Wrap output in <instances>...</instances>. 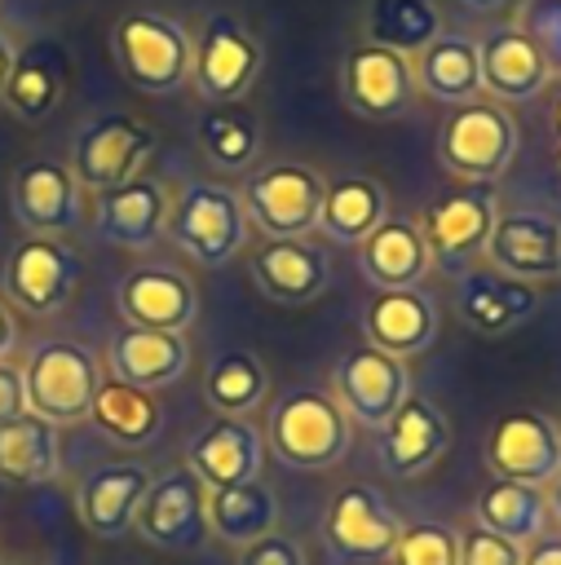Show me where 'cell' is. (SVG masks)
<instances>
[{"label":"cell","mask_w":561,"mask_h":565,"mask_svg":"<svg viewBox=\"0 0 561 565\" xmlns=\"http://www.w3.org/2000/svg\"><path fill=\"white\" fill-rule=\"evenodd\" d=\"M168 190L159 177L150 172H137L133 181L124 185H110V190H97V203H93V221H97V234L124 252H146L159 243L163 234V221H168Z\"/></svg>","instance_id":"22"},{"label":"cell","mask_w":561,"mask_h":565,"mask_svg":"<svg viewBox=\"0 0 561 565\" xmlns=\"http://www.w3.org/2000/svg\"><path fill=\"white\" fill-rule=\"evenodd\" d=\"M490 269L521 278V282H548L561 274V221H552L548 212H504L495 216V230L486 238Z\"/></svg>","instance_id":"18"},{"label":"cell","mask_w":561,"mask_h":565,"mask_svg":"<svg viewBox=\"0 0 561 565\" xmlns=\"http://www.w3.org/2000/svg\"><path fill=\"white\" fill-rule=\"evenodd\" d=\"M340 97L353 115H362L371 124L402 119L420 97L415 66L406 53H393L384 44L362 40L340 57Z\"/></svg>","instance_id":"10"},{"label":"cell","mask_w":561,"mask_h":565,"mask_svg":"<svg viewBox=\"0 0 561 565\" xmlns=\"http://www.w3.org/2000/svg\"><path fill=\"white\" fill-rule=\"evenodd\" d=\"M115 300L133 327L186 331L199 318V287L181 269H168V265H141L124 274Z\"/></svg>","instance_id":"25"},{"label":"cell","mask_w":561,"mask_h":565,"mask_svg":"<svg viewBox=\"0 0 561 565\" xmlns=\"http://www.w3.org/2000/svg\"><path fill=\"white\" fill-rule=\"evenodd\" d=\"M402 521L389 508V499L375 486H345L336 490V499L327 503L322 516V543L340 565H380L393 552Z\"/></svg>","instance_id":"13"},{"label":"cell","mask_w":561,"mask_h":565,"mask_svg":"<svg viewBox=\"0 0 561 565\" xmlns=\"http://www.w3.org/2000/svg\"><path fill=\"white\" fill-rule=\"evenodd\" d=\"M362 331L367 344L411 362L437 344V305L420 287H371L362 305Z\"/></svg>","instance_id":"20"},{"label":"cell","mask_w":561,"mask_h":565,"mask_svg":"<svg viewBox=\"0 0 561 565\" xmlns=\"http://www.w3.org/2000/svg\"><path fill=\"white\" fill-rule=\"evenodd\" d=\"M13 57H18V44L9 40V31H0V93H4V79L13 71Z\"/></svg>","instance_id":"46"},{"label":"cell","mask_w":561,"mask_h":565,"mask_svg":"<svg viewBox=\"0 0 561 565\" xmlns=\"http://www.w3.org/2000/svg\"><path fill=\"white\" fill-rule=\"evenodd\" d=\"M473 521L526 547L534 534L548 530V494H543L539 486H521V481L495 477V481L477 494Z\"/></svg>","instance_id":"36"},{"label":"cell","mask_w":561,"mask_h":565,"mask_svg":"<svg viewBox=\"0 0 561 565\" xmlns=\"http://www.w3.org/2000/svg\"><path fill=\"white\" fill-rule=\"evenodd\" d=\"M349 433L353 424L327 388L292 384L274 397L265 415V450L283 468H300V472L336 468L349 450Z\"/></svg>","instance_id":"1"},{"label":"cell","mask_w":561,"mask_h":565,"mask_svg":"<svg viewBox=\"0 0 561 565\" xmlns=\"http://www.w3.org/2000/svg\"><path fill=\"white\" fill-rule=\"evenodd\" d=\"M190 366V340L186 331H155V327H133L124 322L110 344H106V371L119 384L159 393L177 384Z\"/></svg>","instance_id":"23"},{"label":"cell","mask_w":561,"mask_h":565,"mask_svg":"<svg viewBox=\"0 0 561 565\" xmlns=\"http://www.w3.org/2000/svg\"><path fill=\"white\" fill-rule=\"evenodd\" d=\"M486 463L504 481L543 490L561 472V424L534 406L504 411L486 433Z\"/></svg>","instance_id":"15"},{"label":"cell","mask_w":561,"mask_h":565,"mask_svg":"<svg viewBox=\"0 0 561 565\" xmlns=\"http://www.w3.org/2000/svg\"><path fill=\"white\" fill-rule=\"evenodd\" d=\"M521 565H561V530H543L521 547Z\"/></svg>","instance_id":"44"},{"label":"cell","mask_w":561,"mask_h":565,"mask_svg":"<svg viewBox=\"0 0 561 565\" xmlns=\"http://www.w3.org/2000/svg\"><path fill=\"white\" fill-rule=\"evenodd\" d=\"M552 132H557V141H561V93L552 97Z\"/></svg>","instance_id":"49"},{"label":"cell","mask_w":561,"mask_h":565,"mask_svg":"<svg viewBox=\"0 0 561 565\" xmlns=\"http://www.w3.org/2000/svg\"><path fill=\"white\" fill-rule=\"evenodd\" d=\"M512 22L543 53L548 75L561 79V0H517V18Z\"/></svg>","instance_id":"40"},{"label":"cell","mask_w":561,"mask_h":565,"mask_svg":"<svg viewBox=\"0 0 561 565\" xmlns=\"http://www.w3.org/2000/svg\"><path fill=\"white\" fill-rule=\"evenodd\" d=\"M155 472L137 459H110V463H97L80 477L75 486V512H80V525L97 539H119L133 530L137 521V508L150 490Z\"/></svg>","instance_id":"19"},{"label":"cell","mask_w":561,"mask_h":565,"mask_svg":"<svg viewBox=\"0 0 561 565\" xmlns=\"http://www.w3.org/2000/svg\"><path fill=\"white\" fill-rule=\"evenodd\" d=\"M13 349H18V318H13V309L0 300V362H4Z\"/></svg>","instance_id":"45"},{"label":"cell","mask_w":561,"mask_h":565,"mask_svg":"<svg viewBox=\"0 0 561 565\" xmlns=\"http://www.w3.org/2000/svg\"><path fill=\"white\" fill-rule=\"evenodd\" d=\"M464 9H473V13H499V9H508L512 0H459Z\"/></svg>","instance_id":"48"},{"label":"cell","mask_w":561,"mask_h":565,"mask_svg":"<svg viewBox=\"0 0 561 565\" xmlns=\"http://www.w3.org/2000/svg\"><path fill=\"white\" fill-rule=\"evenodd\" d=\"M66 79H71V62H66L62 44H53V40H35V44L18 49L0 102H4L9 115H18L22 124H44V119L62 106V97H66Z\"/></svg>","instance_id":"28"},{"label":"cell","mask_w":561,"mask_h":565,"mask_svg":"<svg viewBox=\"0 0 561 565\" xmlns=\"http://www.w3.org/2000/svg\"><path fill=\"white\" fill-rule=\"evenodd\" d=\"M4 296L27 318H53L66 309L80 282V252L57 234H27L4 260Z\"/></svg>","instance_id":"9"},{"label":"cell","mask_w":561,"mask_h":565,"mask_svg":"<svg viewBox=\"0 0 561 565\" xmlns=\"http://www.w3.org/2000/svg\"><path fill=\"white\" fill-rule=\"evenodd\" d=\"M9 207L27 234L66 238L84 221V185L57 159H27L9 181Z\"/></svg>","instance_id":"16"},{"label":"cell","mask_w":561,"mask_h":565,"mask_svg":"<svg viewBox=\"0 0 561 565\" xmlns=\"http://www.w3.org/2000/svg\"><path fill=\"white\" fill-rule=\"evenodd\" d=\"M110 53L119 75L150 97H172L190 84L194 35L163 9H133L110 26Z\"/></svg>","instance_id":"2"},{"label":"cell","mask_w":561,"mask_h":565,"mask_svg":"<svg viewBox=\"0 0 561 565\" xmlns=\"http://www.w3.org/2000/svg\"><path fill=\"white\" fill-rule=\"evenodd\" d=\"M265 66V53L256 35L234 18V13H203L194 31V71L190 84L208 106L221 102H243V93L256 84Z\"/></svg>","instance_id":"8"},{"label":"cell","mask_w":561,"mask_h":565,"mask_svg":"<svg viewBox=\"0 0 561 565\" xmlns=\"http://www.w3.org/2000/svg\"><path fill=\"white\" fill-rule=\"evenodd\" d=\"M133 530L150 543V547H163V552H194L208 543V486L186 468H168L150 481L141 508H137V521Z\"/></svg>","instance_id":"12"},{"label":"cell","mask_w":561,"mask_h":565,"mask_svg":"<svg viewBox=\"0 0 561 565\" xmlns=\"http://www.w3.org/2000/svg\"><path fill=\"white\" fill-rule=\"evenodd\" d=\"M186 468L208 486H239V481H256L265 468V433L247 419H230L216 415L208 428H199L186 441Z\"/></svg>","instance_id":"21"},{"label":"cell","mask_w":561,"mask_h":565,"mask_svg":"<svg viewBox=\"0 0 561 565\" xmlns=\"http://www.w3.org/2000/svg\"><path fill=\"white\" fill-rule=\"evenodd\" d=\"M331 388H336L331 397L345 406L349 424H362L375 433L411 397V366L375 344H358L336 358Z\"/></svg>","instance_id":"11"},{"label":"cell","mask_w":561,"mask_h":565,"mask_svg":"<svg viewBox=\"0 0 561 565\" xmlns=\"http://www.w3.org/2000/svg\"><path fill=\"white\" fill-rule=\"evenodd\" d=\"M252 278L256 287L278 305H309L327 291L331 260L327 247L305 238H265L252 252Z\"/></svg>","instance_id":"26"},{"label":"cell","mask_w":561,"mask_h":565,"mask_svg":"<svg viewBox=\"0 0 561 565\" xmlns=\"http://www.w3.org/2000/svg\"><path fill=\"white\" fill-rule=\"evenodd\" d=\"M362 26L371 44L415 57L428 40L442 35V13H437V0H367Z\"/></svg>","instance_id":"38"},{"label":"cell","mask_w":561,"mask_h":565,"mask_svg":"<svg viewBox=\"0 0 561 565\" xmlns=\"http://www.w3.org/2000/svg\"><path fill=\"white\" fill-rule=\"evenodd\" d=\"M557 163H561V141H557Z\"/></svg>","instance_id":"50"},{"label":"cell","mask_w":561,"mask_h":565,"mask_svg":"<svg viewBox=\"0 0 561 565\" xmlns=\"http://www.w3.org/2000/svg\"><path fill=\"white\" fill-rule=\"evenodd\" d=\"M88 419H93V428L102 437H110L124 450L155 446L159 433H163V406H159V397L146 393V388H133V384H119V380H102L97 384V397H93Z\"/></svg>","instance_id":"32"},{"label":"cell","mask_w":561,"mask_h":565,"mask_svg":"<svg viewBox=\"0 0 561 565\" xmlns=\"http://www.w3.org/2000/svg\"><path fill=\"white\" fill-rule=\"evenodd\" d=\"M27 415V388H22V371L4 358L0 362V424Z\"/></svg>","instance_id":"43"},{"label":"cell","mask_w":561,"mask_h":565,"mask_svg":"<svg viewBox=\"0 0 561 565\" xmlns=\"http://www.w3.org/2000/svg\"><path fill=\"white\" fill-rule=\"evenodd\" d=\"M358 265L371 287H415L433 269L428 243L420 234V221L406 216H384L362 243H358Z\"/></svg>","instance_id":"29"},{"label":"cell","mask_w":561,"mask_h":565,"mask_svg":"<svg viewBox=\"0 0 561 565\" xmlns=\"http://www.w3.org/2000/svg\"><path fill=\"white\" fill-rule=\"evenodd\" d=\"M322 190H327V181L309 163H265V168L247 172L239 199H243L247 221L261 234L305 238L309 230H318Z\"/></svg>","instance_id":"7"},{"label":"cell","mask_w":561,"mask_h":565,"mask_svg":"<svg viewBox=\"0 0 561 565\" xmlns=\"http://www.w3.org/2000/svg\"><path fill=\"white\" fill-rule=\"evenodd\" d=\"M62 463V437L57 424L40 415H18L0 424V481L9 486H40Z\"/></svg>","instance_id":"33"},{"label":"cell","mask_w":561,"mask_h":565,"mask_svg":"<svg viewBox=\"0 0 561 565\" xmlns=\"http://www.w3.org/2000/svg\"><path fill=\"white\" fill-rule=\"evenodd\" d=\"M459 565H521V543L473 521V530L459 534Z\"/></svg>","instance_id":"41"},{"label":"cell","mask_w":561,"mask_h":565,"mask_svg":"<svg viewBox=\"0 0 561 565\" xmlns=\"http://www.w3.org/2000/svg\"><path fill=\"white\" fill-rule=\"evenodd\" d=\"M543 494H548V516H552V521H557V530H561V472L543 486Z\"/></svg>","instance_id":"47"},{"label":"cell","mask_w":561,"mask_h":565,"mask_svg":"<svg viewBox=\"0 0 561 565\" xmlns=\"http://www.w3.org/2000/svg\"><path fill=\"white\" fill-rule=\"evenodd\" d=\"M459 318L481 335H504L539 313V287L508 278L499 269H464L455 287Z\"/></svg>","instance_id":"27"},{"label":"cell","mask_w":561,"mask_h":565,"mask_svg":"<svg viewBox=\"0 0 561 565\" xmlns=\"http://www.w3.org/2000/svg\"><path fill=\"white\" fill-rule=\"evenodd\" d=\"M155 154V128L128 110H106L97 119H88L75 141H71V172L84 190H110L133 181L137 172H146Z\"/></svg>","instance_id":"6"},{"label":"cell","mask_w":561,"mask_h":565,"mask_svg":"<svg viewBox=\"0 0 561 565\" xmlns=\"http://www.w3.org/2000/svg\"><path fill=\"white\" fill-rule=\"evenodd\" d=\"M521 146V128L508 106L490 97H473L446 110L437 128V163L464 185H495Z\"/></svg>","instance_id":"3"},{"label":"cell","mask_w":561,"mask_h":565,"mask_svg":"<svg viewBox=\"0 0 561 565\" xmlns=\"http://www.w3.org/2000/svg\"><path fill=\"white\" fill-rule=\"evenodd\" d=\"M22 388H27V411L66 428L84 424L102 384V366L88 344L80 340H35L22 353Z\"/></svg>","instance_id":"4"},{"label":"cell","mask_w":561,"mask_h":565,"mask_svg":"<svg viewBox=\"0 0 561 565\" xmlns=\"http://www.w3.org/2000/svg\"><path fill=\"white\" fill-rule=\"evenodd\" d=\"M446 446H451V424L420 393H411L389 415V424L375 428V455L389 477H420L424 468H433L446 455Z\"/></svg>","instance_id":"24"},{"label":"cell","mask_w":561,"mask_h":565,"mask_svg":"<svg viewBox=\"0 0 561 565\" xmlns=\"http://www.w3.org/2000/svg\"><path fill=\"white\" fill-rule=\"evenodd\" d=\"M269 371L252 349H221L203 371V397L216 415L247 419L265 406Z\"/></svg>","instance_id":"35"},{"label":"cell","mask_w":561,"mask_h":565,"mask_svg":"<svg viewBox=\"0 0 561 565\" xmlns=\"http://www.w3.org/2000/svg\"><path fill=\"white\" fill-rule=\"evenodd\" d=\"M247 212L239 190L216 185V181H190L181 185V194L168 203V221L163 234L194 260V265H225L230 256L243 252L247 243Z\"/></svg>","instance_id":"5"},{"label":"cell","mask_w":561,"mask_h":565,"mask_svg":"<svg viewBox=\"0 0 561 565\" xmlns=\"http://www.w3.org/2000/svg\"><path fill=\"white\" fill-rule=\"evenodd\" d=\"M389 565H459V534L442 521L402 525L393 539Z\"/></svg>","instance_id":"39"},{"label":"cell","mask_w":561,"mask_h":565,"mask_svg":"<svg viewBox=\"0 0 561 565\" xmlns=\"http://www.w3.org/2000/svg\"><path fill=\"white\" fill-rule=\"evenodd\" d=\"M234 565H305V547L283 530H269V534L243 543Z\"/></svg>","instance_id":"42"},{"label":"cell","mask_w":561,"mask_h":565,"mask_svg":"<svg viewBox=\"0 0 561 565\" xmlns=\"http://www.w3.org/2000/svg\"><path fill=\"white\" fill-rule=\"evenodd\" d=\"M194 137H199V150L208 154V163L221 172H252V163L261 159V124L239 102L208 106Z\"/></svg>","instance_id":"37"},{"label":"cell","mask_w":561,"mask_h":565,"mask_svg":"<svg viewBox=\"0 0 561 565\" xmlns=\"http://www.w3.org/2000/svg\"><path fill=\"white\" fill-rule=\"evenodd\" d=\"M384 216H389L384 185L367 172H349V177L327 181L322 207H318V230L340 247H358Z\"/></svg>","instance_id":"31"},{"label":"cell","mask_w":561,"mask_h":565,"mask_svg":"<svg viewBox=\"0 0 561 565\" xmlns=\"http://www.w3.org/2000/svg\"><path fill=\"white\" fill-rule=\"evenodd\" d=\"M495 216H499L495 185H459V190L433 199L420 216V234L428 243L433 265L464 274L468 260H477L486 252Z\"/></svg>","instance_id":"14"},{"label":"cell","mask_w":561,"mask_h":565,"mask_svg":"<svg viewBox=\"0 0 561 565\" xmlns=\"http://www.w3.org/2000/svg\"><path fill=\"white\" fill-rule=\"evenodd\" d=\"M278 525V494L256 477V481H239V486H221L208 490V530L230 543L243 547L261 534H269Z\"/></svg>","instance_id":"34"},{"label":"cell","mask_w":561,"mask_h":565,"mask_svg":"<svg viewBox=\"0 0 561 565\" xmlns=\"http://www.w3.org/2000/svg\"><path fill=\"white\" fill-rule=\"evenodd\" d=\"M415 88L428 102L442 106H459L481 97V71H477V40L459 35V31H442L437 40H428L415 57Z\"/></svg>","instance_id":"30"},{"label":"cell","mask_w":561,"mask_h":565,"mask_svg":"<svg viewBox=\"0 0 561 565\" xmlns=\"http://www.w3.org/2000/svg\"><path fill=\"white\" fill-rule=\"evenodd\" d=\"M477 71H481V97L499 102V106H526L539 102L552 84L543 53L530 44V35L517 22L490 26L477 40Z\"/></svg>","instance_id":"17"}]
</instances>
